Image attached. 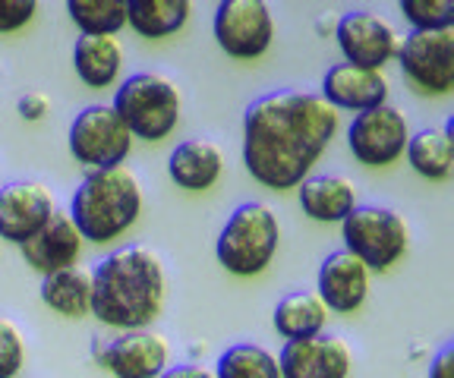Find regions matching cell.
I'll use <instances>...</instances> for the list:
<instances>
[{"label":"cell","mask_w":454,"mask_h":378,"mask_svg":"<svg viewBox=\"0 0 454 378\" xmlns=\"http://www.w3.org/2000/svg\"><path fill=\"white\" fill-rule=\"evenodd\" d=\"M338 111L316 92L259 95L243 111V165L265 189H297L338 136Z\"/></svg>","instance_id":"cell-1"},{"label":"cell","mask_w":454,"mask_h":378,"mask_svg":"<svg viewBox=\"0 0 454 378\" xmlns=\"http://www.w3.org/2000/svg\"><path fill=\"white\" fill-rule=\"evenodd\" d=\"M168 300V272L152 246L127 243L92 272V315L117 331L149 328Z\"/></svg>","instance_id":"cell-2"},{"label":"cell","mask_w":454,"mask_h":378,"mask_svg":"<svg viewBox=\"0 0 454 378\" xmlns=\"http://www.w3.org/2000/svg\"><path fill=\"white\" fill-rule=\"evenodd\" d=\"M73 224L82 240L111 243L123 236L142 214V183L127 165L89 171L70 196Z\"/></svg>","instance_id":"cell-3"},{"label":"cell","mask_w":454,"mask_h":378,"mask_svg":"<svg viewBox=\"0 0 454 378\" xmlns=\"http://www.w3.org/2000/svg\"><path fill=\"white\" fill-rule=\"evenodd\" d=\"M281 243V224L269 202H243L227 214L224 228L215 243V256L224 272L237 278H253L262 274L278 256Z\"/></svg>","instance_id":"cell-4"},{"label":"cell","mask_w":454,"mask_h":378,"mask_svg":"<svg viewBox=\"0 0 454 378\" xmlns=\"http://www.w3.org/2000/svg\"><path fill=\"white\" fill-rule=\"evenodd\" d=\"M111 107L133 139L161 143L180 127L184 95H180L177 82L164 73H133L117 89Z\"/></svg>","instance_id":"cell-5"},{"label":"cell","mask_w":454,"mask_h":378,"mask_svg":"<svg viewBox=\"0 0 454 378\" xmlns=\"http://www.w3.org/2000/svg\"><path fill=\"white\" fill-rule=\"evenodd\" d=\"M340 240L369 272H388L411 250V228L388 205H356L340 221Z\"/></svg>","instance_id":"cell-6"},{"label":"cell","mask_w":454,"mask_h":378,"mask_svg":"<svg viewBox=\"0 0 454 378\" xmlns=\"http://www.w3.org/2000/svg\"><path fill=\"white\" fill-rule=\"evenodd\" d=\"M67 145L76 165L89 171H105L127 161L133 151V136L111 104H89L73 117L67 129Z\"/></svg>","instance_id":"cell-7"},{"label":"cell","mask_w":454,"mask_h":378,"mask_svg":"<svg viewBox=\"0 0 454 378\" xmlns=\"http://www.w3.org/2000/svg\"><path fill=\"white\" fill-rule=\"evenodd\" d=\"M411 143V120L401 107L379 104L354 114L348 127V149L363 167H388L401 161Z\"/></svg>","instance_id":"cell-8"},{"label":"cell","mask_w":454,"mask_h":378,"mask_svg":"<svg viewBox=\"0 0 454 378\" xmlns=\"http://www.w3.org/2000/svg\"><path fill=\"white\" fill-rule=\"evenodd\" d=\"M397 64L419 95H448L454 89V29L407 32L397 38Z\"/></svg>","instance_id":"cell-9"},{"label":"cell","mask_w":454,"mask_h":378,"mask_svg":"<svg viewBox=\"0 0 454 378\" xmlns=\"http://www.w3.org/2000/svg\"><path fill=\"white\" fill-rule=\"evenodd\" d=\"M212 32L218 48L234 60H255L275 42V16L262 0H221Z\"/></svg>","instance_id":"cell-10"},{"label":"cell","mask_w":454,"mask_h":378,"mask_svg":"<svg viewBox=\"0 0 454 378\" xmlns=\"http://www.w3.org/2000/svg\"><path fill=\"white\" fill-rule=\"evenodd\" d=\"M334 38L344 54V64L360 70H385L397 54V32L376 10H350L334 22Z\"/></svg>","instance_id":"cell-11"},{"label":"cell","mask_w":454,"mask_h":378,"mask_svg":"<svg viewBox=\"0 0 454 378\" xmlns=\"http://www.w3.org/2000/svg\"><path fill=\"white\" fill-rule=\"evenodd\" d=\"M54 212V193L44 180L28 177L0 186V240L22 246L51 221Z\"/></svg>","instance_id":"cell-12"},{"label":"cell","mask_w":454,"mask_h":378,"mask_svg":"<svg viewBox=\"0 0 454 378\" xmlns=\"http://www.w3.org/2000/svg\"><path fill=\"white\" fill-rule=\"evenodd\" d=\"M281 378H348L354 369V350L340 335H322L287 341L278 357Z\"/></svg>","instance_id":"cell-13"},{"label":"cell","mask_w":454,"mask_h":378,"mask_svg":"<svg viewBox=\"0 0 454 378\" xmlns=\"http://www.w3.org/2000/svg\"><path fill=\"white\" fill-rule=\"evenodd\" d=\"M98 363L114 378H158L170 363V343L161 331L152 328L123 331L107 347H101Z\"/></svg>","instance_id":"cell-14"},{"label":"cell","mask_w":454,"mask_h":378,"mask_svg":"<svg viewBox=\"0 0 454 378\" xmlns=\"http://www.w3.org/2000/svg\"><path fill=\"white\" fill-rule=\"evenodd\" d=\"M369 268L348 250H334L322 258L316 274V293L328 312L348 315L366 303L369 297Z\"/></svg>","instance_id":"cell-15"},{"label":"cell","mask_w":454,"mask_h":378,"mask_svg":"<svg viewBox=\"0 0 454 378\" xmlns=\"http://www.w3.org/2000/svg\"><path fill=\"white\" fill-rule=\"evenodd\" d=\"M82 234L79 228L73 224V218L67 212L57 208L51 214V221L38 230L32 240H26L20 246L22 258H26L28 268H35L38 274H54V272H64L70 265H79V256H82Z\"/></svg>","instance_id":"cell-16"},{"label":"cell","mask_w":454,"mask_h":378,"mask_svg":"<svg viewBox=\"0 0 454 378\" xmlns=\"http://www.w3.org/2000/svg\"><path fill=\"white\" fill-rule=\"evenodd\" d=\"M388 76L379 70H360L350 64H334L328 66L325 79H322V98L334 107V111H369L388 101Z\"/></svg>","instance_id":"cell-17"},{"label":"cell","mask_w":454,"mask_h":378,"mask_svg":"<svg viewBox=\"0 0 454 378\" xmlns=\"http://www.w3.org/2000/svg\"><path fill=\"white\" fill-rule=\"evenodd\" d=\"M168 174L186 193H206L224 174V151L215 139H186L168 155Z\"/></svg>","instance_id":"cell-18"},{"label":"cell","mask_w":454,"mask_h":378,"mask_svg":"<svg viewBox=\"0 0 454 378\" xmlns=\"http://www.w3.org/2000/svg\"><path fill=\"white\" fill-rule=\"evenodd\" d=\"M297 199L306 218L319 224H340L360 205L356 183L344 174H309L297 186Z\"/></svg>","instance_id":"cell-19"},{"label":"cell","mask_w":454,"mask_h":378,"mask_svg":"<svg viewBox=\"0 0 454 378\" xmlns=\"http://www.w3.org/2000/svg\"><path fill=\"white\" fill-rule=\"evenodd\" d=\"M73 70L89 89H107L123 70V44L117 35H79L73 44Z\"/></svg>","instance_id":"cell-20"},{"label":"cell","mask_w":454,"mask_h":378,"mask_svg":"<svg viewBox=\"0 0 454 378\" xmlns=\"http://www.w3.org/2000/svg\"><path fill=\"white\" fill-rule=\"evenodd\" d=\"M404 155L423 180H448L454 171V123L448 120L442 127H423L411 133Z\"/></svg>","instance_id":"cell-21"},{"label":"cell","mask_w":454,"mask_h":378,"mask_svg":"<svg viewBox=\"0 0 454 378\" xmlns=\"http://www.w3.org/2000/svg\"><path fill=\"white\" fill-rule=\"evenodd\" d=\"M271 325L284 341H303L328 328V309L316 290H291L278 300Z\"/></svg>","instance_id":"cell-22"},{"label":"cell","mask_w":454,"mask_h":378,"mask_svg":"<svg viewBox=\"0 0 454 378\" xmlns=\"http://www.w3.org/2000/svg\"><path fill=\"white\" fill-rule=\"evenodd\" d=\"M42 303L67 319L92 315V272L82 265H70L64 272L42 278Z\"/></svg>","instance_id":"cell-23"},{"label":"cell","mask_w":454,"mask_h":378,"mask_svg":"<svg viewBox=\"0 0 454 378\" xmlns=\"http://www.w3.org/2000/svg\"><path fill=\"white\" fill-rule=\"evenodd\" d=\"M190 13V0H127V26L142 38L177 35Z\"/></svg>","instance_id":"cell-24"},{"label":"cell","mask_w":454,"mask_h":378,"mask_svg":"<svg viewBox=\"0 0 454 378\" xmlns=\"http://www.w3.org/2000/svg\"><path fill=\"white\" fill-rule=\"evenodd\" d=\"M215 378H281L278 357L262 343H234L215 363Z\"/></svg>","instance_id":"cell-25"},{"label":"cell","mask_w":454,"mask_h":378,"mask_svg":"<svg viewBox=\"0 0 454 378\" xmlns=\"http://www.w3.org/2000/svg\"><path fill=\"white\" fill-rule=\"evenodd\" d=\"M79 35H117L127 26V0H67Z\"/></svg>","instance_id":"cell-26"},{"label":"cell","mask_w":454,"mask_h":378,"mask_svg":"<svg viewBox=\"0 0 454 378\" xmlns=\"http://www.w3.org/2000/svg\"><path fill=\"white\" fill-rule=\"evenodd\" d=\"M401 13L413 26V32H442L454 29L451 0H401Z\"/></svg>","instance_id":"cell-27"},{"label":"cell","mask_w":454,"mask_h":378,"mask_svg":"<svg viewBox=\"0 0 454 378\" xmlns=\"http://www.w3.org/2000/svg\"><path fill=\"white\" fill-rule=\"evenodd\" d=\"M26 366V337L20 325L0 315V378H16Z\"/></svg>","instance_id":"cell-28"},{"label":"cell","mask_w":454,"mask_h":378,"mask_svg":"<svg viewBox=\"0 0 454 378\" xmlns=\"http://www.w3.org/2000/svg\"><path fill=\"white\" fill-rule=\"evenodd\" d=\"M38 4L35 0H0V35L26 29L35 19Z\"/></svg>","instance_id":"cell-29"},{"label":"cell","mask_w":454,"mask_h":378,"mask_svg":"<svg viewBox=\"0 0 454 378\" xmlns=\"http://www.w3.org/2000/svg\"><path fill=\"white\" fill-rule=\"evenodd\" d=\"M16 111H20V117L28 123L44 120V117L51 114V98L44 92H26L20 101H16Z\"/></svg>","instance_id":"cell-30"},{"label":"cell","mask_w":454,"mask_h":378,"mask_svg":"<svg viewBox=\"0 0 454 378\" xmlns=\"http://www.w3.org/2000/svg\"><path fill=\"white\" fill-rule=\"evenodd\" d=\"M429 378H454V347L445 343L429 363Z\"/></svg>","instance_id":"cell-31"},{"label":"cell","mask_w":454,"mask_h":378,"mask_svg":"<svg viewBox=\"0 0 454 378\" xmlns=\"http://www.w3.org/2000/svg\"><path fill=\"white\" fill-rule=\"evenodd\" d=\"M158 378H215V372H208L206 366L184 363V366H168Z\"/></svg>","instance_id":"cell-32"},{"label":"cell","mask_w":454,"mask_h":378,"mask_svg":"<svg viewBox=\"0 0 454 378\" xmlns=\"http://www.w3.org/2000/svg\"><path fill=\"white\" fill-rule=\"evenodd\" d=\"M325 29H328V32L334 29V22H332V19H322V22H319V32H325Z\"/></svg>","instance_id":"cell-33"}]
</instances>
